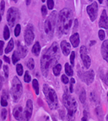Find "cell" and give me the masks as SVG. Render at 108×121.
<instances>
[{"instance_id":"obj_29","label":"cell","mask_w":108,"mask_h":121,"mask_svg":"<svg viewBox=\"0 0 108 121\" xmlns=\"http://www.w3.org/2000/svg\"><path fill=\"white\" fill-rule=\"evenodd\" d=\"M20 31H21V26H20V24H17L14 27V36L16 37H18L20 34Z\"/></svg>"},{"instance_id":"obj_51","label":"cell","mask_w":108,"mask_h":121,"mask_svg":"<svg viewBox=\"0 0 108 121\" xmlns=\"http://www.w3.org/2000/svg\"><path fill=\"white\" fill-rule=\"evenodd\" d=\"M106 4H107V6H108V1H107V2H106Z\"/></svg>"},{"instance_id":"obj_52","label":"cell","mask_w":108,"mask_h":121,"mask_svg":"<svg viewBox=\"0 0 108 121\" xmlns=\"http://www.w3.org/2000/svg\"><path fill=\"white\" fill-rule=\"evenodd\" d=\"M107 97H108V93H107Z\"/></svg>"},{"instance_id":"obj_8","label":"cell","mask_w":108,"mask_h":121,"mask_svg":"<svg viewBox=\"0 0 108 121\" xmlns=\"http://www.w3.org/2000/svg\"><path fill=\"white\" fill-rule=\"evenodd\" d=\"M80 57H81V59H82L83 65L85 67L86 69H89L90 66V64H91V59H90V56L88 55V52H87V48H86L85 46H82L80 48Z\"/></svg>"},{"instance_id":"obj_15","label":"cell","mask_w":108,"mask_h":121,"mask_svg":"<svg viewBox=\"0 0 108 121\" xmlns=\"http://www.w3.org/2000/svg\"><path fill=\"white\" fill-rule=\"evenodd\" d=\"M13 115L14 119L18 121L23 120V108L21 106L15 107L13 110Z\"/></svg>"},{"instance_id":"obj_38","label":"cell","mask_w":108,"mask_h":121,"mask_svg":"<svg viewBox=\"0 0 108 121\" xmlns=\"http://www.w3.org/2000/svg\"><path fill=\"white\" fill-rule=\"evenodd\" d=\"M47 14V8H46V5H42V16L45 17Z\"/></svg>"},{"instance_id":"obj_47","label":"cell","mask_w":108,"mask_h":121,"mask_svg":"<svg viewBox=\"0 0 108 121\" xmlns=\"http://www.w3.org/2000/svg\"><path fill=\"white\" fill-rule=\"evenodd\" d=\"M30 4V0H27V1H26V4H27V5H29Z\"/></svg>"},{"instance_id":"obj_7","label":"cell","mask_w":108,"mask_h":121,"mask_svg":"<svg viewBox=\"0 0 108 121\" xmlns=\"http://www.w3.org/2000/svg\"><path fill=\"white\" fill-rule=\"evenodd\" d=\"M20 20V11L15 7H11L7 11V21L10 27L16 26L17 20Z\"/></svg>"},{"instance_id":"obj_16","label":"cell","mask_w":108,"mask_h":121,"mask_svg":"<svg viewBox=\"0 0 108 121\" xmlns=\"http://www.w3.org/2000/svg\"><path fill=\"white\" fill-rule=\"evenodd\" d=\"M60 47H61V49H62V53L65 56H68V55L70 54V52H71V46H70V44L67 41H62Z\"/></svg>"},{"instance_id":"obj_3","label":"cell","mask_w":108,"mask_h":121,"mask_svg":"<svg viewBox=\"0 0 108 121\" xmlns=\"http://www.w3.org/2000/svg\"><path fill=\"white\" fill-rule=\"evenodd\" d=\"M62 103L64 106L66 107L68 111V121H74L75 119V113L78 108L76 100L73 97H71L68 92H65L62 96Z\"/></svg>"},{"instance_id":"obj_12","label":"cell","mask_w":108,"mask_h":121,"mask_svg":"<svg viewBox=\"0 0 108 121\" xmlns=\"http://www.w3.org/2000/svg\"><path fill=\"white\" fill-rule=\"evenodd\" d=\"M86 10H87V13L90 18V20L94 21L97 17V14H98V4H97V3L94 2L90 5H88L86 8Z\"/></svg>"},{"instance_id":"obj_2","label":"cell","mask_w":108,"mask_h":121,"mask_svg":"<svg viewBox=\"0 0 108 121\" xmlns=\"http://www.w3.org/2000/svg\"><path fill=\"white\" fill-rule=\"evenodd\" d=\"M57 22V29L59 35L68 34L71 29L73 22L71 10L67 8L62 9L58 14Z\"/></svg>"},{"instance_id":"obj_10","label":"cell","mask_w":108,"mask_h":121,"mask_svg":"<svg viewBox=\"0 0 108 121\" xmlns=\"http://www.w3.org/2000/svg\"><path fill=\"white\" fill-rule=\"evenodd\" d=\"M24 38L26 45L30 46V45L32 44V43H33V41L35 39V34H34V31H33V27L31 26V25H29L27 26V28L25 29Z\"/></svg>"},{"instance_id":"obj_45","label":"cell","mask_w":108,"mask_h":121,"mask_svg":"<svg viewBox=\"0 0 108 121\" xmlns=\"http://www.w3.org/2000/svg\"><path fill=\"white\" fill-rule=\"evenodd\" d=\"M96 41H91V42L90 43V46H93V45L96 44Z\"/></svg>"},{"instance_id":"obj_11","label":"cell","mask_w":108,"mask_h":121,"mask_svg":"<svg viewBox=\"0 0 108 121\" xmlns=\"http://www.w3.org/2000/svg\"><path fill=\"white\" fill-rule=\"evenodd\" d=\"M33 112V102L30 99H28L26 102L25 108L24 113H23V119L24 121H29L32 116Z\"/></svg>"},{"instance_id":"obj_22","label":"cell","mask_w":108,"mask_h":121,"mask_svg":"<svg viewBox=\"0 0 108 121\" xmlns=\"http://www.w3.org/2000/svg\"><path fill=\"white\" fill-rule=\"evenodd\" d=\"M65 73H66L67 76H73L74 75V69H73L72 66L69 64H65Z\"/></svg>"},{"instance_id":"obj_42","label":"cell","mask_w":108,"mask_h":121,"mask_svg":"<svg viewBox=\"0 0 108 121\" xmlns=\"http://www.w3.org/2000/svg\"><path fill=\"white\" fill-rule=\"evenodd\" d=\"M4 60L5 61V62H6L7 64H10V59L8 58V57L5 56V55L4 56Z\"/></svg>"},{"instance_id":"obj_20","label":"cell","mask_w":108,"mask_h":121,"mask_svg":"<svg viewBox=\"0 0 108 121\" xmlns=\"http://www.w3.org/2000/svg\"><path fill=\"white\" fill-rule=\"evenodd\" d=\"M14 40L12 38H10L9 42L7 44V47L5 48V50H4V52L5 53H9L10 52H12L13 49H14Z\"/></svg>"},{"instance_id":"obj_28","label":"cell","mask_w":108,"mask_h":121,"mask_svg":"<svg viewBox=\"0 0 108 121\" xmlns=\"http://www.w3.org/2000/svg\"><path fill=\"white\" fill-rule=\"evenodd\" d=\"M100 77H101V79L103 80V81L108 86V72L107 71H106V72L103 71V72L100 73Z\"/></svg>"},{"instance_id":"obj_1","label":"cell","mask_w":108,"mask_h":121,"mask_svg":"<svg viewBox=\"0 0 108 121\" xmlns=\"http://www.w3.org/2000/svg\"><path fill=\"white\" fill-rule=\"evenodd\" d=\"M59 57V47L56 42H54L50 48L44 51L41 59V69L43 75H46L50 67L56 65Z\"/></svg>"},{"instance_id":"obj_21","label":"cell","mask_w":108,"mask_h":121,"mask_svg":"<svg viewBox=\"0 0 108 121\" xmlns=\"http://www.w3.org/2000/svg\"><path fill=\"white\" fill-rule=\"evenodd\" d=\"M61 70H62V65L60 64H56L52 67V72H53V75L55 76H58L60 75Z\"/></svg>"},{"instance_id":"obj_50","label":"cell","mask_w":108,"mask_h":121,"mask_svg":"<svg viewBox=\"0 0 108 121\" xmlns=\"http://www.w3.org/2000/svg\"><path fill=\"white\" fill-rule=\"evenodd\" d=\"M106 121H108V114H107V116H106Z\"/></svg>"},{"instance_id":"obj_37","label":"cell","mask_w":108,"mask_h":121,"mask_svg":"<svg viewBox=\"0 0 108 121\" xmlns=\"http://www.w3.org/2000/svg\"><path fill=\"white\" fill-rule=\"evenodd\" d=\"M61 80H62V82L63 84H68L69 82V79L68 78V76L66 75H62V77H61Z\"/></svg>"},{"instance_id":"obj_34","label":"cell","mask_w":108,"mask_h":121,"mask_svg":"<svg viewBox=\"0 0 108 121\" xmlns=\"http://www.w3.org/2000/svg\"><path fill=\"white\" fill-rule=\"evenodd\" d=\"M74 59H75V52H70V57H69V60L70 64H71V66H74Z\"/></svg>"},{"instance_id":"obj_17","label":"cell","mask_w":108,"mask_h":121,"mask_svg":"<svg viewBox=\"0 0 108 121\" xmlns=\"http://www.w3.org/2000/svg\"><path fill=\"white\" fill-rule=\"evenodd\" d=\"M101 54L103 59L108 63V40H105L101 45Z\"/></svg>"},{"instance_id":"obj_24","label":"cell","mask_w":108,"mask_h":121,"mask_svg":"<svg viewBox=\"0 0 108 121\" xmlns=\"http://www.w3.org/2000/svg\"><path fill=\"white\" fill-rule=\"evenodd\" d=\"M3 36H4V40H8L10 36V30L8 29V26H5L4 28V33H3Z\"/></svg>"},{"instance_id":"obj_13","label":"cell","mask_w":108,"mask_h":121,"mask_svg":"<svg viewBox=\"0 0 108 121\" xmlns=\"http://www.w3.org/2000/svg\"><path fill=\"white\" fill-rule=\"evenodd\" d=\"M99 26L103 29H108V15L106 10H103L100 14Z\"/></svg>"},{"instance_id":"obj_32","label":"cell","mask_w":108,"mask_h":121,"mask_svg":"<svg viewBox=\"0 0 108 121\" xmlns=\"http://www.w3.org/2000/svg\"><path fill=\"white\" fill-rule=\"evenodd\" d=\"M7 114H8L7 109L3 108L1 109V119H2V120H5V119H6Z\"/></svg>"},{"instance_id":"obj_5","label":"cell","mask_w":108,"mask_h":121,"mask_svg":"<svg viewBox=\"0 0 108 121\" xmlns=\"http://www.w3.org/2000/svg\"><path fill=\"white\" fill-rule=\"evenodd\" d=\"M23 86L20 80L17 76H14L11 82V95L14 102L19 101V99L22 96Z\"/></svg>"},{"instance_id":"obj_6","label":"cell","mask_w":108,"mask_h":121,"mask_svg":"<svg viewBox=\"0 0 108 121\" xmlns=\"http://www.w3.org/2000/svg\"><path fill=\"white\" fill-rule=\"evenodd\" d=\"M57 18H58V13H57V11H53L45 21V32L49 36H52L54 32V29H55V26L57 23Z\"/></svg>"},{"instance_id":"obj_49","label":"cell","mask_w":108,"mask_h":121,"mask_svg":"<svg viewBox=\"0 0 108 121\" xmlns=\"http://www.w3.org/2000/svg\"><path fill=\"white\" fill-rule=\"evenodd\" d=\"M98 2L100 3V4H102V3H103V1H102V0H99Z\"/></svg>"},{"instance_id":"obj_43","label":"cell","mask_w":108,"mask_h":121,"mask_svg":"<svg viewBox=\"0 0 108 121\" xmlns=\"http://www.w3.org/2000/svg\"><path fill=\"white\" fill-rule=\"evenodd\" d=\"M73 86H74V84L73 83H70V86H69V92L72 93L73 92Z\"/></svg>"},{"instance_id":"obj_36","label":"cell","mask_w":108,"mask_h":121,"mask_svg":"<svg viewBox=\"0 0 108 121\" xmlns=\"http://www.w3.org/2000/svg\"><path fill=\"white\" fill-rule=\"evenodd\" d=\"M4 75L6 78L8 77V73H9V69H8V65H4Z\"/></svg>"},{"instance_id":"obj_9","label":"cell","mask_w":108,"mask_h":121,"mask_svg":"<svg viewBox=\"0 0 108 121\" xmlns=\"http://www.w3.org/2000/svg\"><path fill=\"white\" fill-rule=\"evenodd\" d=\"M79 76L87 85H90V84H91L94 81V78H95L94 70L91 69V70L85 71V72H79Z\"/></svg>"},{"instance_id":"obj_33","label":"cell","mask_w":108,"mask_h":121,"mask_svg":"<svg viewBox=\"0 0 108 121\" xmlns=\"http://www.w3.org/2000/svg\"><path fill=\"white\" fill-rule=\"evenodd\" d=\"M98 36H99V38H100V40L105 41V38H106V32H105V30H99Z\"/></svg>"},{"instance_id":"obj_25","label":"cell","mask_w":108,"mask_h":121,"mask_svg":"<svg viewBox=\"0 0 108 121\" xmlns=\"http://www.w3.org/2000/svg\"><path fill=\"white\" fill-rule=\"evenodd\" d=\"M20 59V55H19L18 52H17V51H14L12 55V63L14 65H16L17 62H18Z\"/></svg>"},{"instance_id":"obj_40","label":"cell","mask_w":108,"mask_h":121,"mask_svg":"<svg viewBox=\"0 0 108 121\" xmlns=\"http://www.w3.org/2000/svg\"><path fill=\"white\" fill-rule=\"evenodd\" d=\"M4 41L0 40V55L3 54V51H4Z\"/></svg>"},{"instance_id":"obj_14","label":"cell","mask_w":108,"mask_h":121,"mask_svg":"<svg viewBox=\"0 0 108 121\" xmlns=\"http://www.w3.org/2000/svg\"><path fill=\"white\" fill-rule=\"evenodd\" d=\"M16 51L18 52L20 59H24V58H25L26 55H27V52H28V51H27V48H26V47L21 44L20 42H17V50Z\"/></svg>"},{"instance_id":"obj_31","label":"cell","mask_w":108,"mask_h":121,"mask_svg":"<svg viewBox=\"0 0 108 121\" xmlns=\"http://www.w3.org/2000/svg\"><path fill=\"white\" fill-rule=\"evenodd\" d=\"M30 80H31V76H30L29 71H25V75H24L25 82H26V83L30 82Z\"/></svg>"},{"instance_id":"obj_26","label":"cell","mask_w":108,"mask_h":121,"mask_svg":"<svg viewBox=\"0 0 108 121\" xmlns=\"http://www.w3.org/2000/svg\"><path fill=\"white\" fill-rule=\"evenodd\" d=\"M26 66H27V68H28L29 69H30V70H32V69L35 68V61L34 59H32V58H30V59H28V61L26 62Z\"/></svg>"},{"instance_id":"obj_48","label":"cell","mask_w":108,"mask_h":121,"mask_svg":"<svg viewBox=\"0 0 108 121\" xmlns=\"http://www.w3.org/2000/svg\"><path fill=\"white\" fill-rule=\"evenodd\" d=\"M2 20V13L0 12V21Z\"/></svg>"},{"instance_id":"obj_39","label":"cell","mask_w":108,"mask_h":121,"mask_svg":"<svg viewBox=\"0 0 108 121\" xmlns=\"http://www.w3.org/2000/svg\"><path fill=\"white\" fill-rule=\"evenodd\" d=\"M4 9H5V2L4 1H0V12L2 14L4 11Z\"/></svg>"},{"instance_id":"obj_46","label":"cell","mask_w":108,"mask_h":121,"mask_svg":"<svg viewBox=\"0 0 108 121\" xmlns=\"http://www.w3.org/2000/svg\"><path fill=\"white\" fill-rule=\"evenodd\" d=\"M2 66H3V62H2V60L0 59V69L2 68Z\"/></svg>"},{"instance_id":"obj_18","label":"cell","mask_w":108,"mask_h":121,"mask_svg":"<svg viewBox=\"0 0 108 121\" xmlns=\"http://www.w3.org/2000/svg\"><path fill=\"white\" fill-rule=\"evenodd\" d=\"M70 43L72 44V46L74 48H77V47L79 45L80 43V39H79V33L75 32L70 36Z\"/></svg>"},{"instance_id":"obj_44","label":"cell","mask_w":108,"mask_h":121,"mask_svg":"<svg viewBox=\"0 0 108 121\" xmlns=\"http://www.w3.org/2000/svg\"><path fill=\"white\" fill-rule=\"evenodd\" d=\"M81 121H88V118L85 117V116H84V117L81 119Z\"/></svg>"},{"instance_id":"obj_35","label":"cell","mask_w":108,"mask_h":121,"mask_svg":"<svg viewBox=\"0 0 108 121\" xmlns=\"http://www.w3.org/2000/svg\"><path fill=\"white\" fill-rule=\"evenodd\" d=\"M46 5H47L46 8L48 9L52 10L54 8V1L53 0H48V1H46Z\"/></svg>"},{"instance_id":"obj_30","label":"cell","mask_w":108,"mask_h":121,"mask_svg":"<svg viewBox=\"0 0 108 121\" xmlns=\"http://www.w3.org/2000/svg\"><path fill=\"white\" fill-rule=\"evenodd\" d=\"M79 100L80 102L82 103H85V100H86V93H85V91L84 90H82L81 92L79 94Z\"/></svg>"},{"instance_id":"obj_41","label":"cell","mask_w":108,"mask_h":121,"mask_svg":"<svg viewBox=\"0 0 108 121\" xmlns=\"http://www.w3.org/2000/svg\"><path fill=\"white\" fill-rule=\"evenodd\" d=\"M4 77H3V76H0V90H2L3 85H4Z\"/></svg>"},{"instance_id":"obj_23","label":"cell","mask_w":108,"mask_h":121,"mask_svg":"<svg viewBox=\"0 0 108 121\" xmlns=\"http://www.w3.org/2000/svg\"><path fill=\"white\" fill-rule=\"evenodd\" d=\"M32 86H33V89L35 90V92H36V95H39V82L36 79H34L32 81Z\"/></svg>"},{"instance_id":"obj_4","label":"cell","mask_w":108,"mask_h":121,"mask_svg":"<svg viewBox=\"0 0 108 121\" xmlns=\"http://www.w3.org/2000/svg\"><path fill=\"white\" fill-rule=\"evenodd\" d=\"M43 93H44L46 101L49 108L51 109L57 108L58 105V99L56 91H54L52 87H50L46 84V85L43 86Z\"/></svg>"},{"instance_id":"obj_19","label":"cell","mask_w":108,"mask_h":121,"mask_svg":"<svg viewBox=\"0 0 108 121\" xmlns=\"http://www.w3.org/2000/svg\"><path fill=\"white\" fill-rule=\"evenodd\" d=\"M31 52L34 55H36V56H38L39 54H40L41 52V44L39 42H36V43H35V44L33 45V47H32V49H31Z\"/></svg>"},{"instance_id":"obj_27","label":"cell","mask_w":108,"mask_h":121,"mask_svg":"<svg viewBox=\"0 0 108 121\" xmlns=\"http://www.w3.org/2000/svg\"><path fill=\"white\" fill-rule=\"evenodd\" d=\"M16 72H17V75L19 76H21L23 75V72H24V69H23L22 65L20 64H17L16 65Z\"/></svg>"}]
</instances>
